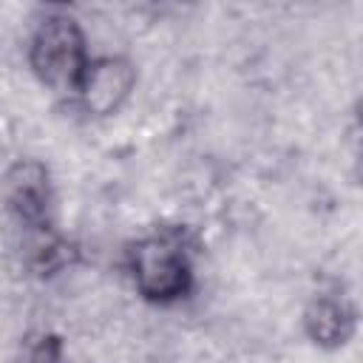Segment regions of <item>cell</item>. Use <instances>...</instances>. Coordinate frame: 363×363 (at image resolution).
<instances>
[{"instance_id":"obj_5","label":"cell","mask_w":363,"mask_h":363,"mask_svg":"<svg viewBox=\"0 0 363 363\" xmlns=\"http://www.w3.org/2000/svg\"><path fill=\"white\" fill-rule=\"evenodd\" d=\"M303 329L309 340L320 349H340L354 337L357 312L346 298L337 295H318L303 312Z\"/></svg>"},{"instance_id":"obj_3","label":"cell","mask_w":363,"mask_h":363,"mask_svg":"<svg viewBox=\"0 0 363 363\" xmlns=\"http://www.w3.org/2000/svg\"><path fill=\"white\" fill-rule=\"evenodd\" d=\"M3 207L28 230H48L54 216L51 173L40 159H17L0 179Z\"/></svg>"},{"instance_id":"obj_2","label":"cell","mask_w":363,"mask_h":363,"mask_svg":"<svg viewBox=\"0 0 363 363\" xmlns=\"http://www.w3.org/2000/svg\"><path fill=\"white\" fill-rule=\"evenodd\" d=\"M136 292L156 306H170L193 289V261L173 235H147L128 250Z\"/></svg>"},{"instance_id":"obj_1","label":"cell","mask_w":363,"mask_h":363,"mask_svg":"<svg viewBox=\"0 0 363 363\" xmlns=\"http://www.w3.org/2000/svg\"><path fill=\"white\" fill-rule=\"evenodd\" d=\"M88 43L77 17L54 11L37 23L28 43V65L43 85L77 94L88 71Z\"/></svg>"},{"instance_id":"obj_4","label":"cell","mask_w":363,"mask_h":363,"mask_svg":"<svg viewBox=\"0 0 363 363\" xmlns=\"http://www.w3.org/2000/svg\"><path fill=\"white\" fill-rule=\"evenodd\" d=\"M136 88V68L125 57H99L88 62L82 85L77 91L82 108L94 116L116 113Z\"/></svg>"},{"instance_id":"obj_6","label":"cell","mask_w":363,"mask_h":363,"mask_svg":"<svg viewBox=\"0 0 363 363\" xmlns=\"http://www.w3.org/2000/svg\"><path fill=\"white\" fill-rule=\"evenodd\" d=\"M26 363H65V346L60 335H40L28 349Z\"/></svg>"}]
</instances>
